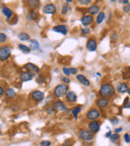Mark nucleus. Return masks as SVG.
<instances>
[{
  "label": "nucleus",
  "mask_w": 130,
  "mask_h": 146,
  "mask_svg": "<svg viewBox=\"0 0 130 146\" xmlns=\"http://www.w3.org/2000/svg\"><path fill=\"white\" fill-rule=\"evenodd\" d=\"M113 93H114V88H113L111 85H108V84L102 85L101 88H100V90H99L100 95L104 96V98L110 96V95L113 94Z\"/></svg>",
  "instance_id": "1"
},
{
  "label": "nucleus",
  "mask_w": 130,
  "mask_h": 146,
  "mask_svg": "<svg viewBox=\"0 0 130 146\" xmlns=\"http://www.w3.org/2000/svg\"><path fill=\"white\" fill-rule=\"evenodd\" d=\"M68 93V85L66 84H61L54 89V95L56 98H61Z\"/></svg>",
  "instance_id": "2"
},
{
  "label": "nucleus",
  "mask_w": 130,
  "mask_h": 146,
  "mask_svg": "<svg viewBox=\"0 0 130 146\" xmlns=\"http://www.w3.org/2000/svg\"><path fill=\"white\" fill-rule=\"evenodd\" d=\"M11 55V49L8 46H2L0 47V61L7 60Z\"/></svg>",
  "instance_id": "3"
},
{
  "label": "nucleus",
  "mask_w": 130,
  "mask_h": 146,
  "mask_svg": "<svg viewBox=\"0 0 130 146\" xmlns=\"http://www.w3.org/2000/svg\"><path fill=\"white\" fill-rule=\"evenodd\" d=\"M79 137L81 138L82 140H84V141H91L92 139H93V134L89 130L81 129L79 131Z\"/></svg>",
  "instance_id": "4"
},
{
  "label": "nucleus",
  "mask_w": 130,
  "mask_h": 146,
  "mask_svg": "<svg viewBox=\"0 0 130 146\" xmlns=\"http://www.w3.org/2000/svg\"><path fill=\"white\" fill-rule=\"evenodd\" d=\"M88 129H89V131L91 132L92 134L93 133H97V132L99 131V129H100V122H98L96 120L91 121L88 124Z\"/></svg>",
  "instance_id": "5"
},
{
  "label": "nucleus",
  "mask_w": 130,
  "mask_h": 146,
  "mask_svg": "<svg viewBox=\"0 0 130 146\" xmlns=\"http://www.w3.org/2000/svg\"><path fill=\"white\" fill-rule=\"evenodd\" d=\"M86 116L88 119H90V120H92V121H94V120H96L97 118L100 116V112L95 109H90V110L87 112Z\"/></svg>",
  "instance_id": "6"
},
{
  "label": "nucleus",
  "mask_w": 130,
  "mask_h": 146,
  "mask_svg": "<svg viewBox=\"0 0 130 146\" xmlns=\"http://www.w3.org/2000/svg\"><path fill=\"white\" fill-rule=\"evenodd\" d=\"M86 47H87V50L90 51V52L96 51V49H97L96 40H95V39H89L88 42H87V44H86Z\"/></svg>",
  "instance_id": "7"
},
{
  "label": "nucleus",
  "mask_w": 130,
  "mask_h": 146,
  "mask_svg": "<svg viewBox=\"0 0 130 146\" xmlns=\"http://www.w3.org/2000/svg\"><path fill=\"white\" fill-rule=\"evenodd\" d=\"M43 12L45 14H54L56 12V6L54 4H46L43 7Z\"/></svg>",
  "instance_id": "8"
},
{
  "label": "nucleus",
  "mask_w": 130,
  "mask_h": 146,
  "mask_svg": "<svg viewBox=\"0 0 130 146\" xmlns=\"http://www.w3.org/2000/svg\"><path fill=\"white\" fill-rule=\"evenodd\" d=\"M96 104L98 107L100 109H105L108 106L109 104V99H107L106 98H101V99H98L96 100Z\"/></svg>",
  "instance_id": "9"
},
{
  "label": "nucleus",
  "mask_w": 130,
  "mask_h": 146,
  "mask_svg": "<svg viewBox=\"0 0 130 146\" xmlns=\"http://www.w3.org/2000/svg\"><path fill=\"white\" fill-rule=\"evenodd\" d=\"M33 75H34L32 73L26 71L24 73H21L20 74V80H22V82H28V80H31L33 79Z\"/></svg>",
  "instance_id": "10"
},
{
  "label": "nucleus",
  "mask_w": 130,
  "mask_h": 146,
  "mask_svg": "<svg viewBox=\"0 0 130 146\" xmlns=\"http://www.w3.org/2000/svg\"><path fill=\"white\" fill-rule=\"evenodd\" d=\"M31 96L35 101H41L44 99V94L40 90H34L31 94Z\"/></svg>",
  "instance_id": "11"
},
{
  "label": "nucleus",
  "mask_w": 130,
  "mask_h": 146,
  "mask_svg": "<svg viewBox=\"0 0 130 146\" xmlns=\"http://www.w3.org/2000/svg\"><path fill=\"white\" fill-rule=\"evenodd\" d=\"M26 71L30 72V73H32L33 75H36V74H38L39 73V68L37 66H35L34 64H31V63H28V64H26Z\"/></svg>",
  "instance_id": "12"
},
{
  "label": "nucleus",
  "mask_w": 130,
  "mask_h": 146,
  "mask_svg": "<svg viewBox=\"0 0 130 146\" xmlns=\"http://www.w3.org/2000/svg\"><path fill=\"white\" fill-rule=\"evenodd\" d=\"M66 99H67L68 102L70 104H74L76 100H77V95L76 94L72 91V90H68V93L66 94Z\"/></svg>",
  "instance_id": "13"
},
{
  "label": "nucleus",
  "mask_w": 130,
  "mask_h": 146,
  "mask_svg": "<svg viewBox=\"0 0 130 146\" xmlns=\"http://www.w3.org/2000/svg\"><path fill=\"white\" fill-rule=\"evenodd\" d=\"M53 31L57 32V33H61L62 35H66L68 32V29L65 25H58V26H55L53 28Z\"/></svg>",
  "instance_id": "14"
},
{
  "label": "nucleus",
  "mask_w": 130,
  "mask_h": 146,
  "mask_svg": "<svg viewBox=\"0 0 130 146\" xmlns=\"http://www.w3.org/2000/svg\"><path fill=\"white\" fill-rule=\"evenodd\" d=\"M53 107L55 109V110H62V111H67L68 109L65 107V105L63 104L61 100H57L55 101L53 104Z\"/></svg>",
  "instance_id": "15"
},
{
  "label": "nucleus",
  "mask_w": 130,
  "mask_h": 146,
  "mask_svg": "<svg viewBox=\"0 0 130 146\" xmlns=\"http://www.w3.org/2000/svg\"><path fill=\"white\" fill-rule=\"evenodd\" d=\"M116 90L118 93H120V94H124V93L128 91V86H127L125 83H119L116 86Z\"/></svg>",
  "instance_id": "16"
},
{
  "label": "nucleus",
  "mask_w": 130,
  "mask_h": 146,
  "mask_svg": "<svg viewBox=\"0 0 130 146\" xmlns=\"http://www.w3.org/2000/svg\"><path fill=\"white\" fill-rule=\"evenodd\" d=\"M93 22V18H92L91 15H85V16H83L81 19V23L84 25V26H88V25H90L92 24Z\"/></svg>",
  "instance_id": "17"
},
{
  "label": "nucleus",
  "mask_w": 130,
  "mask_h": 146,
  "mask_svg": "<svg viewBox=\"0 0 130 146\" xmlns=\"http://www.w3.org/2000/svg\"><path fill=\"white\" fill-rule=\"evenodd\" d=\"M77 80H79V83H80V84H82V85H85V86H89V85H90V82H89V80L85 78V75H77Z\"/></svg>",
  "instance_id": "18"
},
{
  "label": "nucleus",
  "mask_w": 130,
  "mask_h": 146,
  "mask_svg": "<svg viewBox=\"0 0 130 146\" xmlns=\"http://www.w3.org/2000/svg\"><path fill=\"white\" fill-rule=\"evenodd\" d=\"M2 12H3V14L6 16V18L7 20H10V18L12 17V15H13V11L8 8V7H3L2 8Z\"/></svg>",
  "instance_id": "19"
},
{
  "label": "nucleus",
  "mask_w": 130,
  "mask_h": 146,
  "mask_svg": "<svg viewBox=\"0 0 130 146\" xmlns=\"http://www.w3.org/2000/svg\"><path fill=\"white\" fill-rule=\"evenodd\" d=\"M99 11H100V8L97 5H92L91 7L88 9V13H89V15H95L99 14Z\"/></svg>",
  "instance_id": "20"
},
{
  "label": "nucleus",
  "mask_w": 130,
  "mask_h": 146,
  "mask_svg": "<svg viewBox=\"0 0 130 146\" xmlns=\"http://www.w3.org/2000/svg\"><path fill=\"white\" fill-rule=\"evenodd\" d=\"M27 3H28L29 7L32 8V9H37L39 7V4H40L38 0H28Z\"/></svg>",
  "instance_id": "21"
},
{
  "label": "nucleus",
  "mask_w": 130,
  "mask_h": 146,
  "mask_svg": "<svg viewBox=\"0 0 130 146\" xmlns=\"http://www.w3.org/2000/svg\"><path fill=\"white\" fill-rule=\"evenodd\" d=\"M5 95L7 99H13L15 95H16V93L14 91L13 89H7L5 90Z\"/></svg>",
  "instance_id": "22"
},
{
  "label": "nucleus",
  "mask_w": 130,
  "mask_h": 146,
  "mask_svg": "<svg viewBox=\"0 0 130 146\" xmlns=\"http://www.w3.org/2000/svg\"><path fill=\"white\" fill-rule=\"evenodd\" d=\"M37 16H38L37 13H36V12H34L33 10H32V11H30L28 14H27V19L30 20V21H33V20H36Z\"/></svg>",
  "instance_id": "23"
},
{
  "label": "nucleus",
  "mask_w": 130,
  "mask_h": 146,
  "mask_svg": "<svg viewBox=\"0 0 130 146\" xmlns=\"http://www.w3.org/2000/svg\"><path fill=\"white\" fill-rule=\"evenodd\" d=\"M18 39L21 40V41H28L29 40V35L27 33L21 32V33L18 34Z\"/></svg>",
  "instance_id": "24"
},
{
  "label": "nucleus",
  "mask_w": 130,
  "mask_h": 146,
  "mask_svg": "<svg viewBox=\"0 0 130 146\" xmlns=\"http://www.w3.org/2000/svg\"><path fill=\"white\" fill-rule=\"evenodd\" d=\"M30 49H32V50H38L39 49V44L36 40L30 41Z\"/></svg>",
  "instance_id": "25"
},
{
  "label": "nucleus",
  "mask_w": 130,
  "mask_h": 146,
  "mask_svg": "<svg viewBox=\"0 0 130 146\" xmlns=\"http://www.w3.org/2000/svg\"><path fill=\"white\" fill-rule=\"evenodd\" d=\"M105 18V13L104 12H99V14L97 15V18H96V23L97 24H100L104 20Z\"/></svg>",
  "instance_id": "26"
},
{
  "label": "nucleus",
  "mask_w": 130,
  "mask_h": 146,
  "mask_svg": "<svg viewBox=\"0 0 130 146\" xmlns=\"http://www.w3.org/2000/svg\"><path fill=\"white\" fill-rule=\"evenodd\" d=\"M18 47H19V49L21 50V51H22V52H23V53H26V54H28V53H30V50H31L30 48L27 47V46H25V45H23V44H20Z\"/></svg>",
  "instance_id": "27"
},
{
  "label": "nucleus",
  "mask_w": 130,
  "mask_h": 146,
  "mask_svg": "<svg viewBox=\"0 0 130 146\" xmlns=\"http://www.w3.org/2000/svg\"><path fill=\"white\" fill-rule=\"evenodd\" d=\"M80 110H81V106H76V107H74L72 110V114L74 115V117L76 118L77 117V114L80 112Z\"/></svg>",
  "instance_id": "28"
},
{
  "label": "nucleus",
  "mask_w": 130,
  "mask_h": 146,
  "mask_svg": "<svg viewBox=\"0 0 130 146\" xmlns=\"http://www.w3.org/2000/svg\"><path fill=\"white\" fill-rule=\"evenodd\" d=\"M119 134L118 133H114V134H112L110 137V139H111V141L112 142H117L118 141V139H119Z\"/></svg>",
  "instance_id": "29"
},
{
  "label": "nucleus",
  "mask_w": 130,
  "mask_h": 146,
  "mask_svg": "<svg viewBox=\"0 0 130 146\" xmlns=\"http://www.w3.org/2000/svg\"><path fill=\"white\" fill-rule=\"evenodd\" d=\"M46 112L48 113V114H53V113L55 112V109L53 106H47L46 107Z\"/></svg>",
  "instance_id": "30"
},
{
  "label": "nucleus",
  "mask_w": 130,
  "mask_h": 146,
  "mask_svg": "<svg viewBox=\"0 0 130 146\" xmlns=\"http://www.w3.org/2000/svg\"><path fill=\"white\" fill-rule=\"evenodd\" d=\"M67 11H68V4H66V3H65V4L63 5L62 10H61V13L64 15V14H66V13H67Z\"/></svg>",
  "instance_id": "31"
},
{
  "label": "nucleus",
  "mask_w": 130,
  "mask_h": 146,
  "mask_svg": "<svg viewBox=\"0 0 130 146\" xmlns=\"http://www.w3.org/2000/svg\"><path fill=\"white\" fill-rule=\"evenodd\" d=\"M6 39H7V37L4 33H0V43H4Z\"/></svg>",
  "instance_id": "32"
},
{
  "label": "nucleus",
  "mask_w": 130,
  "mask_h": 146,
  "mask_svg": "<svg viewBox=\"0 0 130 146\" xmlns=\"http://www.w3.org/2000/svg\"><path fill=\"white\" fill-rule=\"evenodd\" d=\"M63 73H64V75L68 77V75H70V69H68V68H63L62 69Z\"/></svg>",
  "instance_id": "33"
},
{
  "label": "nucleus",
  "mask_w": 130,
  "mask_h": 146,
  "mask_svg": "<svg viewBox=\"0 0 130 146\" xmlns=\"http://www.w3.org/2000/svg\"><path fill=\"white\" fill-rule=\"evenodd\" d=\"M50 145H51V143L48 140H44V141H42L40 143V146H50Z\"/></svg>",
  "instance_id": "34"
},
{
  "label": "nucleus",
  "mask_w": 130,
  "mask_h": 146,
  "mask_svg": "<svg viewBox=\"0 0 130 146\" xmlns=\"http://www.w3.org/2000/svg\"><path fill=\"white\" fill-rule=\"evenodd\" d=\"M81 33L85 34V35H86V34H89L90 33V29L89 28H82L81 29Z\"/></svg>",
  "instance_id": "35"
},
{
  "label": "nucleus",
  "mask_w": 130,
  "mask_h": 146,
  "mask_svg": "<svg viewBox=\"0 0 130 146\" xmlns=\"http://www.w3.org/2000/svg\"><path fill=\"white\" fill-rule=\"evenodd\" d=\"M91 2V0H79V3L82 5H86V4H89Z\"/></svg>",
  "instance_id": "36"
},
{
  "label": "nucleus",
  "mask_w": 130,
  "mask_h": 146,
  "mask_svg": "<svg viewBox=\"0 0 130 146\" xmlns=\"http://www.w3.org/2000/svg\"><path fill=\"white\" fill-rule=\"evenodd\" d=\"M124 139H125L126 143H129V142H130V134L126 133L125 135H124Z\"/></svg>",
  "instance_id": "37"
},
{
  "label": "nucleus",
  "mask_w": 130,
  "mask_h": 146,
  "mask_svg": "<svg viewBox=\"0 0 130 146\" xmlns=\"http://www.w3.org/2000/svg\"><path fill=\"white\" fill-rule=\"evenodd\" d=\"M129 11H130V4H127L125 7H123V12L127 13V12H129Z\"/></svg>",
  "instance_id": "38"
},
{
  "label": "nucleus",
  "mask_w": 130,
  "mask_h": 146,
  "mask_svg": "<svg viewBox=\"0 0 130 146\" xmlns=\"http://www.w3.org/2000/svg\"><path fill=\"white\" fill-rule=\"evenodd\" d=\"M36 82H37L38 84H42V83H43V82H44L43 78H42L41 75H39L38 78H37V80H36Z\"/></svg>",
  "instance_id": "39"
},
{
  "label": "nucleus",
  "mask_w": 130,
  "mask_h": 146,
  "mask_svg": "<svg viewBox=\"0 0 130 146\" xmlns=\"http://www.w3.org/2000/svg\"><path fill=\"white\" fill-rule=\"evenodd\" d=\"M125 104H124V107L125 109H130V102L128 101V99H125Z\"/></svg>",
  "instance_id": "40"
},
{
  "label": "nucleus",
  "mask_w": 130,
  "mask_h": 146,
  "mask_svg": "<svg viewBox=\"0 0 130 146\" xmlns=\"http://www.w3.org/2000/svg\"><path fill=\"white\" fill-rule=\"evenodd\" d=\"M62 80H63V83H64V84H66V85L70 83V80L68 79L67 77H64V78H63V79H62Z\"/></svg>",
  "instance_id": "41"
},
{
  "label": "nucleus",
  "mask_w": 130,
  "mask_h": 146,
  "mask_svg": "<svg viewBox=\"0 0 130 146\" xmlns=\"http://www.w3.org/2000/svg\"><path fill=\"white\" fill-rule=\"evenodd\" d=\"M70 74H74V75L77 74V69L76 68H71L70 69Z\"/></svg>",
  "instance_id": "42"
},
{
  "label": "nucleus",
  "mask_w": 130,
  "mask_h": 146,
  "mask_svg": "<svg viewBox=\"0 0 130 146\" xmlns=\"http://www.w3.org/2000/svg\"><path fill=\"white\" fill-rule=\"evenodd\" d=\"M111 39H112V41L114 40V41H116L117 40V34L116 33H112V35H111Z\"/></svg>",
  "instance_id": "43"
},
{
  "label": "nucleus",
  "mask_w": 130,
  "mask_h": 146,
  "mask_svg": "<svg viewBox=\"0 0 130 146\" xmlns=\"http://www.w3.org/2000/svg\"><path fill=\"white\" fill-rule=\"evenodd\" d=\"M110 121L112 124H117V123H118V119H117V118H112Z\"/></svg>",
  "instance_id": "44"
},
{
  "label": "nucleus",
  "mask_w": 130,
  "mask_h": 146,
  "mask_svg": "<svg viewBox=\"0 0 130 146\" xmlns=\"http://www.w3.org/2000/svg\"><path fill=\"white\" fill-rule=\"evenodd\" d=\"M119 3H121V4H129V1H127V0H120Z\"/></svg>",
  "instance_id": "45"
},
{
  "label": "nucleus",
  "mask_w": 130,
  "mask_h": 146,
  "mask_svg": "<svg viewBox=\"0 0 130 146\" xmlns=\"http://www.w3.org/2000/svg\"><path fill=\"white\" fill-rule=\"evenodd\" d=\"M71 143H72V140H68V141H65V142H64V145L70 146V145H71Z\"/></svg>",
  "instance_id": "46"
},
{
  "label": "nucleus",
  "mask_w": 130,
  "mask_h": 146,
  "mask_svg": "<svg viewBox=\"0 0 130 146\" xmlns=\"http://www.w3.org/2000/svg\"><path fill=\"white\" fill-rule=\"evenodd\" d=\"M114 131H115V133H119V132H120V131H122V127L116 128V129H115V130H114Z\"/></svg>",
  "instance_id": "47"
},
{
  "label": "nucleus",
  "mask_w": 130,
  "mask_h": 146,
  "mask_svg": "<svg viewBox=\"0 0 130 146\" xmlns=\"http://www.w3.org/2000/svg\"><path fill=\"white\" fill-rule=\"evenodd\" d=\"M17 20H18V18H17V17H14L13 21H12V22H10V23H11V24H15L16 22H17Z\"/></svg>",
  "instance_id": "48"
},
{
  "label": "nucleus",
  "mask_w": 130,
  "mask_h": 146,
  "mask_svg": "<svg viewBox=\"0 0 130 146\" xmlns=\"http://www.w3.org/2000/svg\"><path fill=\"white\" fill-rule=\"evenodd\" d=\"M111 135H112V134H111V132H110V131H108V132H107V133L105 134V137H111Z\"/></svg>",
  "instance_id": "49"
},
{
  "label": "nucleus",
  "mask_w": 130,
  "mask_h": 146,
  "mask_svg": "<svg viewBox=\"0 0 130 146\" xmlns=\"http://www.w3.org/2000/svg\"><path fill=\"white\" fill-rule=\"evenodd\" d=\"M4 93H5L4 90H3V89H2L1 86H0V95H1V94H4Z\"/></svg>",
  "instance_id": "50"
},
{
  "label": "nucleus",
  "mask_w": 130,
  "mask_h": 146,
  "mask_svg": "<svg viewBox=\"0 0 130 146\" xmlns=\"http://www.w3.org/2000/svg\"><path fill=\"white\" fill-rule=\"evenodd\" d=\"M70 2H72V0H67L66 1V3H70Z\"/></svg>",
  "instance_id": "51"
},
{
  "label": "nucleus",
  "mask_w": 130,
  "mask_h": 146,
  "mask_svg": "<svg viewBox=\"0 0 130 146\" xmlns=\"http://www.w3.org/2000/svg\"><path fill=\"white\" fill-rule=\"evenodd\" d=\"M127 93H128V94H130V88H129V89H128V91H127Z\"/></svg>",
  "instance_id": "52"
},
{
  "label": "nucleus",
  "mask_w": 130,
  "mask_h": 146,
  "mask_svg": "<svg viewBox=\"0 0 130 146\" xmlns=\"http://www.w3.org/2000/svg\"><path fill=\"white\" fill-rule=\"evenodd\" d=\"M129 71H130V68H129ZM129 79H130V77H129Z\"/></svg>",
  "instance_id": "53"
},
{
  "label": "nucleus",
  "mask_w": 130,
  "mask_h": 146,
  "mask_svg": "<svg viewBox=\"0 0 130 146\" xmlns=\"http://www.w3.org/2000/svg\"><path fill=\"white\" fill-rule=\"evenodd\" d=\"M0 24H1V23H0Z\"/></svg>",
  "instance_id": "54"
}]
</instances>
